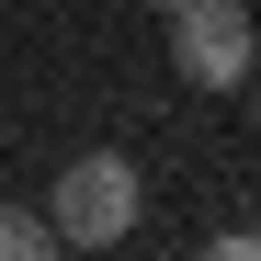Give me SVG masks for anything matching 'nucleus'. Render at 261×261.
<instances>
[{
    "mask_svg": "<svg viewBox=\"0 0 261 261\" xmlns=\"http://www.w3.org/2000/svg\"><path fill=\"white\" fill-rule=\"evenodd\" d=\"M148 12L170 23V68H182L193 91H239V80L261 68V23H250V0H148Z\"/></svg>",
    "mask_w": 261,
    "mask_h": 261,
    "instance_id": "nucleus-2",
    "label": "nucleus"
},
{
    "mask_svg": "<svg viewBox=\"0 0 261 261\" xmlns=\"http://www.w3.org/2000/svg\"><path fill=\"white\" fill-rule=\"evenodd\" d=\"M193 261H261V227H227V239H204Z\"/></svg>",
    "mask_w": 261,
    "mask_h": 261,
    "instance_id": "nucleus-4",
    "label": "nucleus"
},
{
    "mask_svg": "<svg viewBox=\"0 0 261 261\" xmlns=\"http://www.w3.org/2000/svg\"><path fill=\"white\" fill-rule=\"evenodd\" d=\"M137 216H148V182H137V159H114V148H80L57 170V193H46V227L68 250H114V239H137Z\"/></svg>",
    "mask_w": 261,
    "mask_h": 261,
    "instance_id": "nucleus-1",
    "label": "nucleus"
},
{
    "mask_svg": "<svg viewBox=\"0 0 261 261\" xmlns=\"http://www.w3.org/2000/svg\"><path fill=\"white\" fill-rule=\"evenodd\" d=\"M0 261H68V239L46 227V204H0Z\"/></svg>",
    "mask_w": 261,
    "mask_h": 261,
    "instance_id": "nucleus-3",
    "label": "nucleus"
}]
</instances>
